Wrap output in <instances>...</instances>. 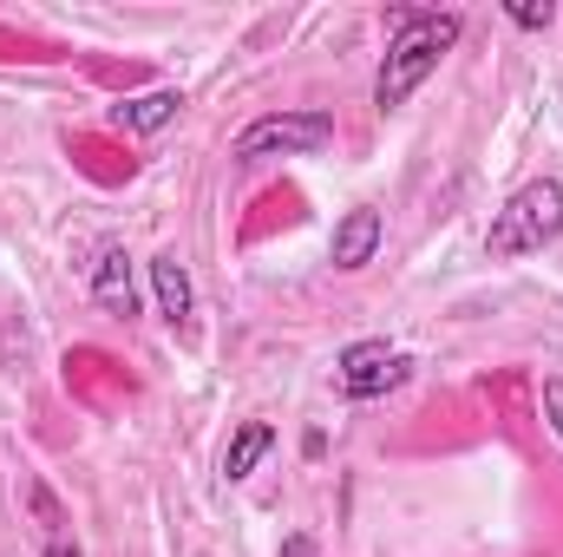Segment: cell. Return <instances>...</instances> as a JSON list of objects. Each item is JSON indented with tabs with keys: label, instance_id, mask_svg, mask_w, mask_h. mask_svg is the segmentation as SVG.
I'll return each mask as SVG.
<instances>
[{
	"label": "cell",
	"instance_id": "cell-1",
	"mask_svg": "<svg viewBox=\"0 0 563 557\" xmlns=\"http://www.w3.org/2000/svg\"><path fill=\"white\" fill-rule=\"evenodd\" d=\"M387 53H380V73H374V106L380 112H400L426 79L439 73V59L459 46L465 33V13H439V7H394L387 13Z\"/></svg>",
	"mask_w": 563,
	"mask_h": 557
},
{
	"label": "cell",
	"instance_id": "cell-2",
	"mask_svg": "<svg viewBox=\"0 0 563 557\" xmlns=\"http://www.w3.org/2000/svg\"><path fill=\"white\" fill-rule=\"evenodd\" d=\"M563 237V184L558 177H531L518 184L498 210H492V230H485V256L492 263H511V256H538Z\"/></svg>",
	"mask_w": 563,
	"mask_h": 557
},
{
	"label": "cell",
	"instance_id": "cell-3",
	"mask_svg": "<svg viewBox=\"0 0 563 557\" xmlns=\"http://www.w3.org/2000/svg\"><path fill=\"white\" fill-rule=\"evenodd\" d=\"M334 144V119L328 112H263V119H250L236 144H230V157L236 164H269V157H314V151H328Z\"/></svg>",
	"mask_w": 563,
	"mask_h": 557
},
{
	"label": "cell",
	"instance_id": "cell-4",
	"mask_svg": "<svg viewBox=\"0 0 563 557\" xmlns=\"http://www.w3.org/2000/svg\"><path fill=\"white\" fill-rule=\"evenodd\" d=\"M413 381V354H400V348H387V341H347L341 354H334V387H341V401H387L394 387H407Z\"/></svg>",
	"mask_w": 563,
	"mask_h": 557
},
{
	"label": "cell",
	"instance_id": "cell-5",
	"mask_svg": "<svg viewBox=\"0 0 563 557\" xmlns=\"http://www.w3.org/2000/svg\"><path fill=\"white\" fill-rule=\"evenodd\" d=\"M380 243H387V223H380V210L354 204V210L334 223V237H328V263H334L341 276H354V270H367V263L380 256Z\"/></svg>",
	"mask_w": 563,
	"mask_h": 557
},
{
	"label": "cell",
	"instance_id": "cell-6",
	"mask_svg": "<svg viewBox=\"0 0 563 557\" xmlns=\"http://www.w3.org/2000/svg\"><path fill=\"white\" fill-rule=\"evenodd\" d=\"M151 295H157V315L177 328V335H190V315H197V282H190V270H184V256L177 250H157L151 263Z\"/></svg>",
	"mask_w": 563,
	"mask_h": 557
},
{
	"label": "cell",
	"instance_id": "cell-7",
	"mask_svg": "<svg viewBox=\"0 0 563 557\" xmlns=\"http://www.w3.org/2000/svg\"><path fill=\"white\" fill-rule=\"evenodd\" d=\"M92 302L106 308V315H139V276H132V250L125 243H99V256H92Z\"/></svg>",
	"mask_w": 563,
	"mask_h": 557
},
{
	"label": "cell",
	"instance_id": "cell-8",
	"mask_svg": "<svg viewBox=\"0 0 563 557\" xmlns=\"http://www.w3.org/2000/svg\"><path fill=\"white\" fill-rule=\"evenodd\" d=\"M177 112H184V92H177V86H157V92H139V99L112 106V125H119L125 139H151V132H164Z\"/></svg>",
	"mask_w": 563,
	"mask_h": 557
},
{
	"label": "cell",
	"instance_id": "cell-9",
	"mask_svg": "<svg viewBox=\"0 0 563 557\" xmlns=\"http://www.w3.org/2000/svg\"><path fill=\"white\" fill-rule=\"evenodd\" d=\"M269 452H276V426H269V419H243V426L230 433V446H223V485H243Z\"/></svg>",
	"mask_w": 563,
	"mask_h": 557
},
{
	"label": "cell",
	"instance_id": "cell-10",
	"mask_svg": "<svg viewBox=\"0 0 563 557\" xmlns=\"http://www.w3.org/2000/svg\"><path fill=\"white\" fill-rule=\"evenodd\" d=\"M505 20H511L518 33H544V26L558 20V7H551V0H511V7H505Z\"/></svg>",
	"mask_w": 563,
	"mask_h": 557
},
{
	"label": "cell",
	"instance_id": "cell-11",
	"mask_svg": "<svg viewBox=\"0 0 563 557\" xmlns=\"http://www.w3.org/2000/svg\"><path fill=\"white\" fill-rule=\"evenodd\" d=\"M544 419H551V433L563 439V374H551V381H544Z\"/></svg>",
	"mask_w": 563,
	"mask_h": 557
},
{
	"label": "cell",
	"instance_id": "cell-12",
	"mask_svg": "<svg viewBox=\"0 0 563 557\" xmlns=\"http://www.w3.org/2000/svg\"><path fill=\"white\" fill-rule=\"evenodd\" d=\"M276 557H321V545H314L308 532H288V538H282V551H276Z\"/></svg>",
	"mask_w": 563,
	"mask_h": 557
},
{
	"label": "cell",
	"instance_id": "cell-13",
	"mask_svg": "<svg viewBox=\"0 0 563 557\" xmlns=\"http://www.w3.org/2000/svg\"><path fill=\"white\" fill-rule=\"evenodd\" d=\"M40 557H79V545H73V538H66V532H53V538H46V545H40Z\"/></svg>",
	"mask_w": 563,
	"mask_h": 557
}]
</instances>
